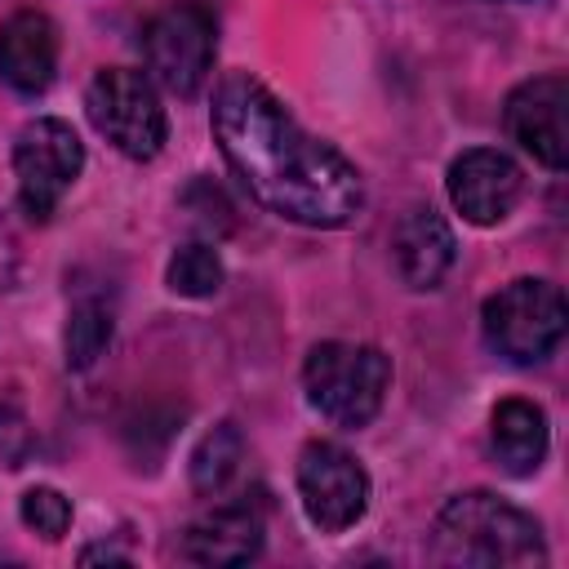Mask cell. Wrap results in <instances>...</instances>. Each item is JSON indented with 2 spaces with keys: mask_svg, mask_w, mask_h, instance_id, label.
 <instances>
[{
  "mask_svg": "<svg viewBox=\"0 0 569 569\" xmlns=\"http://www.w3.org/2000/svg\"><path fill=\"white\" fill-rule=\"evenodd\" d=\"M213 138L244 191L289 222L347 227L365 204L356 164L311 138L244 71H231L213 93Z\"/></svg>",
  "mask_w": 569,
  "mask_h": 569,
  "instance_id": "cell-1",
  "label": "cell"
},
{
  "mask_svg": "<svg viewBox=\"0 0 569 569\" xmlns=\"http://www.w3.org/2000/svg\"><path fill=\"white\" fill-rule=\"evenodd\" d=\"M436 556L445 565H476V569H498V565H542V529L533 516L520 507L502 502L498 493H458L440 507L436 516Z\"/></svg>",
  "mask_w": 569,
  "mask_h": 569,
  "instance_id": "cell-2",
  "label": "cell"
},
{
  "mask_svg": "<svg viewBox=\"0 0 569 569\" xmlns=\"http://www.w3.org/2000/svg\"><path fill=\"white\" fill-rule=\"evenodd\" d=\"M307 400L338 427H369L391 387V360L369 342H320L302 365Z\"/></svg>",
  "mask_w": 569,
  "mask_h": 569,
  "instance_id": "cell-3",
  "label": "cell"
},
{
  "mask_svg": "<svg viewBox=\"0 0 569 569\" xmlns=\"http://www.w3.org/2000/svg\"><path fill=\"white\" fill-rule=\"evenodd\" d=\"M485 342L511 365L547 360L565 338V293L551 280H511L498 289L485 311Z\"/></svg>",
  "mask_w": 569,
  "mask_h": 569,
  "instance_id": "cell-4",
  "label": "cell"
},
{
  "mask_svg": "<svg viewBox=\"0 0 569 569\" xmlns=\"http://www.w3.org/2000/svg\"><path fill=\"white\" fill-rule=\"evenodd\" d=\"M84 111H89L93 129L129 160H151L164 147V133H169L164 107L142 71H129V67L98 71L89 80Z\"/></svg>",
  "mask_w": 569,
  "mask_h": 569,
  "instance_id": "cell-5",
  "label": "cell"
},
{
  "mask_svg": "<svg viewBox=\"0 0 569 569\" xmlns=\"http://www.w3.org/2000/svg\"><path fill=\"white\" fill-rule=\"evenodd\" d=\"M80 169H84V147L67 120L40 116L22 124L13 142V178H18V204L31 222H44L58 209V200L71 191Z\"/></svg>",
  "mask_w": 569,
  "mask_h": 569,
  "instance_id": "cell-6",
  "label": "cell"
},
{
  "mask_svg": "<svg viewBox=\"0 0 569 569\" xmlns=\"http://www.w3.org/2000/svg\"><path fill=\"white\" fill-rule=\"evenodd\" d=\"M218 27H213V13L196 0H182V4H169L164 13L151 18L147 36H142V49H147V67L151 76L178 93V98H191L204 80H209V67H213V40Z\"/></svg>",
  "mask_w": 569,
  "mask_h": 569,
  "instance_id": "cell-7",
  "label": "cell"
},
{
  "mask_svg": "<svg viewBox=\"0 0 569 569\" xmlns=\"http://www.w3.org/2000/svg\"><path fill=\"white\" fill-rule=\"evenodd\" d=\"M298 498L316 529L342 533L369 507V476L365 467L333 440H311L298 453Z\"/></svg>",
  "mask_w": 569,
  "mask_h": 569,
  "instance_id": "cell-8",
  "label": "cell"
},
{
  "mask_svg": "<svg viewBox=\"0 0 569 569\" xmlns=\"http://www.w3.org/2000/svg\"><path fill=\"white\" fill-rule=\"evenodd\" d=\"M520 191H525V173L507 151L471 147L449 164V200L476 227L502 222L516 209Z\"/></svg>",
  "mask_w": 569,
  "mask_h": 569,
  "instance_id": "cell-9",
  "label": "cell"
},
{
  "mask_svg": "<svg viewBox=\"0 0 569 569\" xmlns=\"http://www.w3.org/2000/svg\"><path fill=\"white\" fill-rule=\"evenodd\" d=\"M565 107H569V84L565 76H533L511 89L502 120L511 142H520L538 164L565 169Z\"/></svg>",
  "mask_w": 569,
  "mask_h": 569,
  "instance_id": "cell-10",
  "label": "cell"
},
{
  "mask_svg": "<svg viewBox=\"0 0 569 569\" xmlns=\"http://www.w3.org/2000/svg\"><path fill=\"white\" fill-rule=\"evenodd\" d=\"M58 71V31L40 9H18L0 22V80L27 98L44 93Z\"/></svg>",
  "mask_w": 569,
  "mask_h": 569,
  "instance_id": "cell-11",
  "label": "cell"
},
{
  "mask_svg": "<svg viewBox=\"0 0 569 569\" xmlns=\"http://www.w3.org/2000/svg\"><path fill=\"white\" fill-rule=\"evenodd\" d=\"M391 253H396V271L409 289H436L445 280V271L453 267V231L436 209L418 204L400 218V227L391 236Z\"/></svg>",
  "mask_w": 569,
  "mask_h": 569,
  "instance_id": "cell-12",
  "label": "cell"
},
{
  "mask_svg": "<svg viewBox=\"0 0 569 569\" xmlns=\"http://www.w3.org/2000/svg\"><path fill=\"white\" fill-rule=\"evenodd\" d=\"M258 551H262V520L244 502L213 507L182 538V556L196 565H244Z\"/></svg>",
  "mask_w": 569,
  "mask_h": 569,
  "instance_id": "cell-13",
  "label": "cell"
},
{
  "mask_svg": "<svg viewBox=\"0 0 569 569\" xmlns=\"http://www.w3.org/2000/svg\"><path fill=\"white\" fill-rule=\"evenodd\" d=\"M489 440H493V453L502 462V471L511 476H529L542 467L547 458V413L533 405V400H502L493 409V427H489Z\"/></svg>",
  "mask_w": 569,
  "mask_h": 569,
  "instance_id": "cell-14",
  "label": "cell"
},
{
  "mask_svg": "<svg viewBox=\"0 0 569 569\" xmlns=\"http://www.w3.org/2000/svg\"><path fill=\"white\" fill-rule=\"evenodd\" d=\"M240 458H244V436H240L236 422H218L213 431H204L196 453H191V485H196V493H222L227 480L236 476Z\"/></svg>",
  "mask_w": 569,
  "mask_h": 569,
  "instance_id": "cell-15",
  "label": "cell"
},
{
  "mask_svg": "<svg viewBox=\"0 0 569 569\" xmlns=\"http://www.w3.org/2000/svg\"><path fill=\"white\" fill-rule=\"evenodd\" d=\"M111 342V311L98 302V298H84L71 307L67 316V333H62V347H67V365L71 369H89Z\"/></svg>",
  "mask_w": 569,
  "mask_h": 569,
  "instance_id": "cell-16",
  "label": "cell"
},
{
  "mask_svg": "<svg viewBox=\"0 0 569 569\" xmlns=\"http://www.w3.org/2000/svg\"><path fill=\"white\" fill-rule=\"evenodd\" d=\"M169 289L182 293V298H213L222 289V262L209 244H182L173 258H169V271H164Z\"/></svg>",
  "mask_w": 569,
  "mask_h": 569,
  "instance_id": "cell-17",
  "label": "cell"
},
{
  "mask_svg": "<svg viewBox=\"0 0 569 569\" xmlns=\"http://www.w3.org/2000/svg\"><path fill=\"white\" fill-rule=\"evenodd\" d=\"M18 516H22V525H27V529H36L40 538L58 542V538L67 533V525H71V502H67L58 489L36 485V489H27V493H22Z\"/></svg>",
  "mask_w": 569,
  "mask_h": 569,
  "instance_id": "cell-18",
  "label": "cell"
},
{
  "mask_svg": "<svg viewBox=\"0 0 569 569\" xmlns=\"http://www.w3.org/2000/svg\"><path fill=\"white\" fill-rule=\"evenodd\" d=\"M36 449V431L27 422V413L13 405V400H0V458L9 467H22Z\"/></svg>",
  "mask_w": 569,
  "mask_h": 569,
  "instance_id": "cell-19",
  "label": "cell"
}]
</instances>
